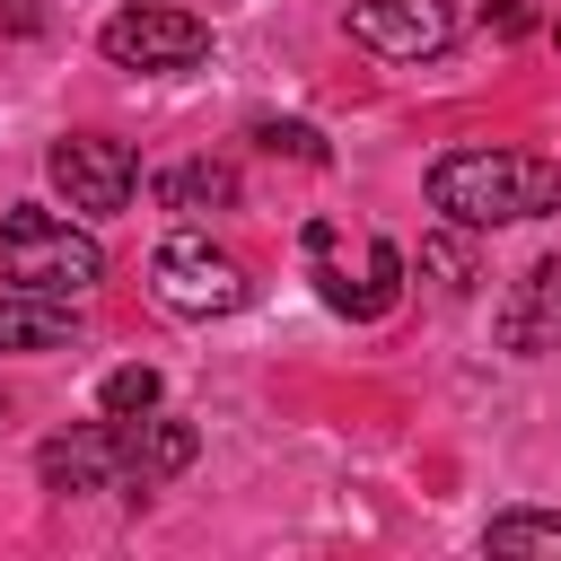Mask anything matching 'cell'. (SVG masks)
<instances>
[{"mask_svg": "<svg viewBox=\"0 0 561 561\" xmlns=\"http://www.w3.org/2000/svg\"><path fill=\"white\" fill-rule=\"evenodd\" d=\"M430 210L456 228H517L561 210V158L535 149H447L430 167Z\"/></svg>", "mask_w": 561, "mask_h": 561, "instance_id": "6da1fadb", "label": "cell"}, {"mask_svg": "<svg viewBox=\"0 0 561 561\" xmlns=\"http://www.w3.org/2000/svg\"><path fill=\"white\" fill-rule=\"evenodd\" d=\"M0 272H9V289L88 298V289L105 280V245H96L88 228H70L61 210L18 202V210H0Z\"/></svg>", "mask_w": 561, "mask_h": 561, "instance_id": "7a4b0ae2", "label": "cell"}, {"mask_svg": "<svg viewBox=\"0 0 561 561\" xmlns=\"http://www.w3.org/2000/svg\"><path fill=\"white\" fill-rule=\"evenodd\" d=\"M149 289H158V307H175V316H237V307L254 298L245 263L219 254L202 228H175V237L149 254Z\"/></svg>", "mask_w": 561, "mask_h": 561, "instance_id": "3957f363", "label": "cell"}, {"mask_svg": "<svg viewBox=\"0 0 561 561\" xmlns=\"http://www.w3.org/2000/svg\"><path fill=\"white\" fill-rule=\"evenodd\" d=\"M96 44H105V61H123V70H193V61L210 53V26H202L193 9L131 0V9H114V18L96 26Z\"/></svg>", "mask_w": 561, "mask_h": 561, "instance_id": "277c9868", "label": "cell"}, {"mask_svg": "<svg viewBox=\"0 0 561 561\" xmlns=\"http://www.w3.org/2000/svg\"><path fill=\"white\" fill-rule=\"evenodd\" d=\"M44 167H53V184L70 193V210H88V219L123 210V202H131V184H140L131 140H105V131H70V140H53V149H44Z\"/></svg>", "mask_w": 561, "mask_h": 561, "instance_id": "5b68a950", "label": "cell"}, {"mask_svg": "<svg viewBox=\"0 0 561 561\" xmlns=\"http://www.w3.org/2000/svg\"><path fill=\"white\" fill-rule=\"evenodd\" d=\"M351 35L386 61H438L456 44V0H351Z\"/></svg>", "mask_w": 561, "mask_h": 561, "instance_id": "8992f818", "label": "cell"}, {"mask_svg": "<svg viewBox=\"0 0 561 561\" xmlns=\"http://www.w3.org/2000/svg\"><path fill=\"white\" fill-rule=\"evenodd\" d=\"M35 473L44 491H123V421H88V430H61L35 447Z\"/></svg>", "mask_w": 561, "mask_h": 561, "instance_id": "52a82bcc", "label": "cell"}, {"mask_svg": "<svg viewBox=\"0 0 561 561\" xmlns=\"http://www.w3.org/2000/svg\"><path fill=\"white\" fill-rule=\"evenodd\" d=\"M500 351H517V359H543V351H561V254H543V263H526L517 280H508V298H500Z\"/></svg>", "mask_w": 561, "mask_h": 561, "instance_id": "ba28073f", "label": "cell"}, {"mask_svg": "<svg viewBox=\"0 0 561 561\" xmlns=\"http://www.w3.org/2000/svg\"><path fill=\"white\" fill-rule=\"evenodd\" d=\"M114 421V412H105ZM193 421H175V412H140V421H123V500H140V491H158V482H175L184 465H193Z\"/></svg>", "mask_w": 561, "mask_h": 561, "instance_id": "9c48e42d", "label": "cell"}, {"mask_svg": "<svg viewBox=\"0 0 561 561\" xmlns=\"http://www.w3.org/2000/svg\"><path fill=\"white\" fill-rule=\"evenodd\" d=\"M70 342H79V298L0 289V359L9 351H70Z\"/></svg>", "mask_w": 561, "mask_h": 561, "instance_id": "30bf717a", "label": "cell"}, {"mask_svg": "<svg viewBox=\"0 0 561 561\" xmlns=\"http://www.w3.org/2000/svg\"><path fill=\"white\" fill-rule=\"evenodd\" d=\"M158 210H175V219L237 210V167H228V158H175V167L158 175Z\"/></svg>", "mask_w": 561, "mask_h": 561, "instance_id": "8fae6325", "label": "cell"}, {"mask_svg": "<svg viewBox=\"0 0 561 561\" xmlns=\"http://www.w3.org/2000/svg\"><path fill=\"white\" fill-rule=\"evenodd\" d=\"M482 543L508 552V561H561V517L552 508H500L482 526Z\"/></svg>", "mask_w": 561, "mask_h": 561, "instance_id": "7c38bea8", "label": "cell"}, {"mask_svg": "<svg viewBox=\"0 0 561 561\" xmlns=\"http://www.w3.org/2000/svg\"><path fill=\"white\" fill-rule=\"evenodd\" d=\"M421 272H430L447 298H465V289L482 280V263H473V228H456V219H447L438 237H421Z\"/></svg>", "mask_w": 561, "mask_h": 561, "instance_id": "4fadbf2b", "label": "cell"}, {"mask_svg": "<svg viewBox=\"0 0 561 561\" xmlns=\"http://www.w3.org/2000/svg\"><path fill=\"white\" fill-rule=\"evenodd\" d=\"M158 394H167V377L131 359V368H114V377L96 386V412H114V421H140V412H158Z\"/></svg>", "mask_w": 561, "mask_h": 561, "instance_id": "5bb4252c", "label": "cell"}, {"mask_svg": "<svg viewBox=\"0 0 561 561\" xmlns=\"http://www.w3.org/2000/svg\"><path fill=\"white\" fill-rule=\"evenodd\" d=\"M254 140H263L272 158H298V167H324V158H333L316 123H254Z\"/></svg>", "mask_w": 561, "mask_h": 561, "instance_id": "9a60e30c", "label": "cell"}, {"mask_svg": "<svg viewBox=\"0 0 561 561\" xmlns=\"http://www.w3.org/2000/svg\"><path fill=\"white\" fill-rule=\"evenodd\" d=\"M394 289H403V254L377 237V245H368V316H386V307H394Z\"/></svg>", "mask_w": 561, "mask_h": 561, "instance_id": "2e32d148", "label": "cell"}, {"mask_svg": "<svg viewBox=\"0 0 561 561\" xmlns=\"http://www.w3.org/2000/svg\"><path fill=\"white\" fill-rule=\"evenodd\" d=\"M473 9H482V26H500V35H526V26H535L526 0H473Z\"/></svg>", "mask_w": 561, "mask_h": 561, "instance_id": "e0dca14e", "label": "cell"}, {"mask_svg": "<svg viewBox=\"0 0 561 561\" xmlns=\"http://www.w3.org/2000/svg\"><path fill=\"white\" fill-rule=\"evenodd\" d=\"M0 26H9V35H35V26H44V0H0Z\"/></svg>", "mask_w": 561, "mask_h": 561, "instance_id": "ac0fdd59", "label": "cell"}, {"mask_svg": "<svg viewBox=\"0 0 561 561\" xmlns=\"http://www.w3.org/2000/svg\"><path fill=\"white\" fill-rule=\"evenodd\" d=\"M552 35H561V26H552Z\"/></svg>", "mask_w": 561, "mask_h": 561, "instance_id": "d6986e66", "label": "cell"}]
</instances>
